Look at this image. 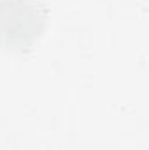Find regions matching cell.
Here are the masks:
<instances>
[{
	"label": "cell",
	"instance_id": "6da1fadb",
	"mask_svg": "<svg viewBox=\"0 0 149 150\" xmlns=\"http://www.w3.org/2000/svg\"><path fill=\"white\" fill-rule=\"evenodd\" d=\"M44 9L37 0H0V42L28 47L44 28Z\"/></svg>",
	"mask_w": 149,
	"mask_h": 150
}]
</instances>
